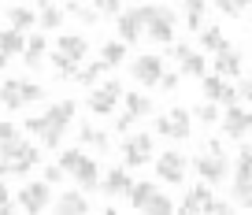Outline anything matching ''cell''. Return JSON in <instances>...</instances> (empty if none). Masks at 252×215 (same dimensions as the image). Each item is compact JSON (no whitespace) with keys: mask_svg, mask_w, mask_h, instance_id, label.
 <instances>
[{"mask_svg":"<svg viewBox=\"0 0 252 215\" xmlns=\"http://www.w3.org/2000/svg\"><path fill=\"white\" fill-rule=\"evenodd\" d=\"M167 119H171V141H186V137H193V112H189V108L174 104L171 112H167Z\"/></svg>","mask_w":252,"mask_h":215,"instance_id":"obj_15","label":"cell"},{"mask_svg":"<svg viewBox=\"0 0 252 215\" xmlns=\"http://www.w3.org/2000/svg\"><path fill=\"white\" fill-rule=\"evenodd\" d=\"M74 119H78V100H56V104H48V112H45V126L52 123V126L71 130Z\"/></svg>","mask_w":252,"mask_h":215,"instance_id":"obj_14","label":"cell"},{"mask_svg":"<svg viewBox=\"0 0 252 215\" xmlns=\"http://www.w3.org/2000/svg\"><path fill=\"white\" fill-rule=\"evenodd\" d=\"M186 171H189V159L182 156V152H163V156H156V178L167 185H182L186 182Z\"/></svg>","mask_w":252,"mask_h":215,"instance_id":"obj_7","label":"cell"},{"mask_svg":"<svg viewBox=\"0 0 252 215\" xmlns=\"http://www.w3.org/2000/svg\"><path fill=\"white\" fill-rule=\"evenodd\" d=\"M237 4H241V11H249V8H252V0H237Z\"/></svg>","mask_w":252,"mask_h":215,"instance_id":"obj_55","label":"cell"},{"mask_svg":"<svg viewBox=\"0 0 252 215\" xmlns=\"http://www.w3.org/2000/svg\"><path fill=\"white\" fill-rule=\"evenodd\" d=\"M0 108H4V112H19V108H26L19 78H4V82H0Z\"/></svg>","mask_w":252,"mask_h":215,"instance_id":"obj_18","label":"cell"},{"mask_svg":"<svg viewBox=\"0 0 252 215\" xmlns=\"http://www.w3.org/2000/svg\"><path fill=\"white\" fill-rule=\"evenodd\" d=\"M8 63H11V56H4V52H0V74L8 71Z\"/></svg>","mask_w":252,"mask_h":215,"instance_id":"obj_52","label":"cell"},{"mask_svg":"<svg viewBox=\"0 0 252 215\" xmlns=\"http://www.w3.org/2000/svg\"><path fill=\"white\" fill-rule=\"evenodd\" d=\"M41 178H45L48 185H63V182H67V171H63L60 163H45V171H41Z\"/></svg>","mask_w":252,"mask_h":215,"instance_id":"obj_39","label":"cell"},{"mask_svg":"<svg viewBox=\"0 0 252 215\" xmlns=\"http://www.w3.org/2000/svg\"><path fill=\"white\" fill-rule=\"evenodd\" d=\"M174 26H178L174 8L156 4V8H152V15H149V23H145V37H152L156 45H171V41H174Z\"/></svg>","mask_w":252,"mask_h":215,"instance_id":"obj_5","label":"cell"},{"mask_svg":"<svg viewBox=\"0 0 252 215\" xmlns=\"http://www.w3.org/2000/svg\"><path fill=\"white\" fill-rule=\"evenodd\" d=\"M0 200H11V193H8V185H4V178H0Z\"/></svg>","mask_w":252,"mask_h":215,"instance_id":"obj_53","label":"cell"},{"mask_svg":"<svg viewBox=\"0 0 252 215\" xmlns=\"http://www.w3.org/2000/svg\"><path fill=\"white\" fill-rule=\"evenodd\" d=\"M45 60H48V33L41 30V33H33V37H26L23 63H26V71H41V67H45Z\"/></svg>","mask_w":252,"mask_h":215,"instance_id":"obj_12","label":"cell"},{"mask_svg":"<svg viewBox=\"0 0 252 215\" xmlns=\"http://www.w3.org/2000/svg\"><path fill=\"white\" fill-rule=\"evenodd\" d=\"M230 41L222 37V30L219 26H204V30H200V48H204V52H219V48H226Z\"/></svg>","mask_w":252,"mask_h":215,"instance_id":"obj_32","label":"cell"},{"mask_svg":"<svg viewBox=\"0 0 252 215\" xmlns=\"http://www.w3.org/2000/svg\"><path fill=\"white\" fill-rule=\"evenodd\" d=\"M156 193V182H130V189H126V200H130V208L134 212H141L145 200Z\"/></svg>","mask_w":252,"mask_h":215,"instance_id":"obj_27","label":"cell"},{"mask_svg":"<svg viewBox=\"0 0 252 215\" xmlns=\"http://www.w3.org/2000/svg\"><path fill=\"white\" fill-rule=\"evenodd\" d=\"M204 152H212V156H226V141H222V137H208Z\"/></svg>","mask_w":252,"mask_h":215,"instance_id":"obj_47","label":"cell"},{"mask_svg":"<svg viewBox=\"0 0 252 215\" xmlns=\"http://www.w3.org/2000/svg\"><path fill=\"white\" fill-rule=\"evenodd\" d=\"M208 197H212V185H208V182H197V185H193V189L186 193V197H182L178 212H204Z\"/></svg>","mask_w":252,"mask_h":215,"instance_id":"obj_19","label":"cell"},{"mask_svg":"<svg viewBox=\"0 0 252 215\" xmlns=\"http://www.w3.org/2000/svg\"><path fill=\"white\" fill-rule=\"evenodd\" d=\"M249 11H252V8H249ZM249 23H252V15H249Z\"/></svg>","mask_w":252,"mask_h":215,"instance_id":"obj_57","label":"cell"},{"mask_svg":"<svg viewBox=\"0 0 252 215\" xmlns=\"http://www.w3.org/2000/svg\"><path fill=\"white\" fill-rule=\"evenodd\" d=\"M8 26L11 30H30V26H37V11L33 8H26V4H11L8 8Z\"/></svg>","mask_w":252,"mask_h":215,"instance_id":"obj_20","label":"cell"},{"mask_svg":"<svg viewBox=\"0 0 252 215\" xmlns=\"http://www.w3.org/2000/svg\"><path fill=\"white\" fill-rule=\"evenodd\" d=\"M241 67H245V56H241V48H234V45H226V48H219V52H212V71L215 74H222V78H241Z\"/></svg>","mask_w":252,"mask_h":215,"instance_id":"obj_8","label":"cell"},{"mask_svg":"<svg viewBox=\"0 0 252 215\" xmlns=\"http://www.w3.org/2000/svg\"><path fill=\"white\" fill-rule=\"evenodd\" d=\"M56 52H63V56L74 60V63H82V60L89 56V41L82 37V33H60V41H56Z\"/></svg>","mask_w":252,"mask_h":215,"instance_id":"obj_16","label":"cell"},{"mask_svg":"<svg viewBox=\"0 0 252 215\" xmlns=\"http://www.w3.org/2000/svg\"><path fill=\"white\" fill-rule=\"evenodd\" d=\"M15 197V204L23 208V212H30V215H37V212H48L52 208V185L41 178V182H26L19 193H11Z\"/></svg>","mask_w":252,"mask_h":215,"instance_id":"obj_4","label":"cell"},{"mask_svg":"<svg viewBox=\"0 0 252 215\" xmlns=\"http://www.w3.org/2000/svg\"><path fill=\"white\" fill-rule=\"evenodd\" d=\"M215 11H222L226 19H241V4L237 0H215Z\"/></svg>","mask_w":252,"mask_h":215,"instance_id":"obj_43","label":"cell"},{"mask_svg":"<svg viewBox=\"0 0 252 215\" xmlns=\"http://www.w3.org/2000/svg\"><path fill=\"white\" fill-rule=\"evenodd\" d=\"M130 182H134V175H130V167H108V175H100V189L104 197H126V189H130Z\"/></svg>","mask_w":252,"mask_h":215,"instance_id":"obj_13","label":"cell"},{"mask_svg":"<svg viewBox=\"0 0 252 215\" xmlns=\"http://www.w3.org/2000/svg\"><path fill=\"white\" fill-rule=\"evenodd\" d=\"M222 86H226V78H222V74H215V71H204V74H200V93H204V100H215V104H219Z\"/></svg>","mask_w":252,"mask_h":215,"instance_id":"obj_26","label":"cell"},{"mask_svg":"<svg viewBox=\"0 0 252 215\" xmlns=\"http://www.w3.org/2000/svg\"><path fill=\"white\" fill-rule=\"evenodd\" d=\"M134 115L130 112H123V115H115V134H130V130H134Z\"/></svg>","mask_w":252,"mask_h":215,"instance_id":"obj_45","label":"cell"},{"mask_svg":"<svg viewBox=\"0 0 252 215\" xmlns=\"http://www.w3.org/2000/svg\"><path fill=\"white\" fill-rule=\"evenodd\" d=\"M230 175H234V185H249V182H252V163H245V159H234Z\"/></svg>","mask_w":252,"mask_h":215,"instance_id":"obj_38","label":"cell"},{"mask_svg":"<svg viewBox=\"0 0 252 215\" xmlns=\"http://www.w3.org/2000/svg\"><path fill=\"white\" fill-rule=\"evenodd\" d=\"M237 96H241V100H252V74H245V78H241V86H237Z\"/></svg>","mask_w":252,"mask_h":215,"instance_id":"obj_49","label":"cell"},{"mask_svg":"<svg viewBox=\"0 0 252 215\" xmlns=\"http://www.w3.org/2000/svg\"><path fill=\"white\" fill-rule=\"evenodd\" d=\"M8 137H19V126L15 123H0V141H8Z\"/></svg>","mask_w":252,"mask_h":215,"instance_id":"obj_50","label":"cell"},{"mask_svg":"<svg viewBox=\"0 0 252 215\" xmlns=\"http://www.w3.org/2000/svg\"><path fill=\"white\" fill-rule=\"evenodd\" d=\"M182 8H186V26L193 33L204 30V11H208V0H182Z\"/></svg>","mask_w":252,"mask_h":215,"instance_id":"obj_23","label":"cell"},{"mask_svg":"<svg viewBox=\"0 0 252 215\" xmlns=\"http://www.w3.org/2000/svg\"><path fill=\"white\" fill-rule=\"evenodd\" d=\"M237 159H245V163H252V141H249V145H241V149H237Z\"/></svg>","mask_w":252,"mask_h":215,"instance_id":"obj_51","label":"cell"},{"mask_svg":"<svg viewBox=\"0 0 252 215\" xmlns=\"http://www.w3.org/2000/svg\"><path fill=\"white\" fill-rule=\"evenodd\" d=\"M45 63H52L56 71H60L63 82H74V78H78V67H82V63H74V60H67L63 52H56V48H48V60H45Z\"/></svg>","mask_w":252,"mask_h":215,"instance_id":"obj_24","label":"cell"},{"mask_svg":"<svg viewBox=\"0 0 252 215\" xmlns=\"http://www.w3.org/2000/svg\"><path fill=\"white\" fill-rule=\"evenodd\" d=\"M237 100H241V96H237V86H230V82H226V86H222V96H219V104L226 108V104H237Z\"/></svg>","mask_w":252,"mask_h":215,"instance_id":"obj_48","label":"cell"},{"mask_svg":"<svg viewBox=\"0 0 252 215\" xmlns=\"http://www.w3.org/2000/svg\"><path fill=\"white\" fill-rule=\"evenodd\" d=\"M45 4H52V0H37V8H45Z\"/></svg>","mask_w":252,"mask_h":215,"instance_id":"obj_56","label":"cell"},{"mask_svg":"<svg viewBox=\"0 0 252 215\" xmlns=\"http://www.w3.org/2000/svg\"><path fill=\"white\" fill-rule=\"evenodd\" d=\"M178 82H182V74H178V71H163L156 86L163 89V93H174V89H178Z\"/></svg>","mask_w":252,"mask_h":215,"instance_id":"obj_42","label":"cell"},{"mask_svg":"<svg viewBox=\"0 0 252 215\" xmlns=\"http://www.w3.org/2000/svg\"><path fill=\"white\" fill-rule=\"evenodd\" d=\"M234 200H222V197H208V204H204V212H212V215H230L234 212Z\"/></svg>","mask_w":252,"mask_h":215,"instance_id":"obj_40","label":"cell"},{"mask_svg":"<svg viewBox=\"0 0 252 215\" xmlns=\"http://www.w3.org/2000/svg\"><path fill=\"white\" fill-rule=\"evenodd\" d=\"M219 123H222V134H226L230 141H241V137H245V126H249V112L241 108V100H237V104H226V112L219 115Z\"/></svg>","mask_w":252,"mask_h":215,"instance_id":"obj_10","label":"cell"},{"mask_svg":"<svg viewBox=\"0 0 252 215\" xmlns=\"http://www.w3.org/2000/svg\"><path fill=\"white\" fill-rule=\"evenodd\" d=\"M63 19H67V15H63V8H56V4H45V8H37V26H41V30H60V26H63Z\"/></svg>","mask_w":252,"mask_h":215,"instance_id":"obj_29","label":"cell"},{"mask_svg":"<svg viewBox=\"0 0 252 215\" xmlns=\"http://www.w3.org/2000/svg\"><path fill=\"white\" fill-rule=\"evenodd\" d=\"M78 145H86V149H96V152H111L108 130L93 126V123H78Z\"/></svg>","mask_w":252,"mask_h":215,"instance_id":"obj_17","label":"cell"},{"mask_svg":"<svg viewBox=\"0 0 252 215\" xmlns=\"http://www.w3.org/2000/svg\"><path fill=\"white\" fill-rule=\"evenodd\" d=\"M152 8L156 4H141V8H130V11H119L115 15V30H119V41L123 45H137L145 37V23H149Z\"/></svg>","mask_w":252,"mask_h":215,"instance_id":"obj_3","label":"cell"},{"mask_svg":"<svg viewBox=\"0 0 252 215\" xmlns=\"http://www.w3.org/2000/svg\"><path fill=\"white\" fill-rule=\"evenodd\" d=\"M93 8L100 11V15H108V19H115L119 11H123V0H93Z\"/></svg>","mask_w":252,"mask_h":215,"instance_id":"obj_41","label":"cell"},{"mask_svg":"<svg viewBox=\"0 0 252 215\" xmlns=\"http://www.w3.org/2000/svg\"><path fill=\"white\" fill-rule=\"evenodd\" d=\"M193 171H197L200 182H208V185H222V182L230 178L226 156H212V152H200V156L193 159Z\"/></svg>","mask_w":252,"mask_h":215,"instance_id":"obj_6","label":"cell"},{"mask_svg":"<svg viewBox=\"0 0 252 215\" xmlns=\"http://www.w3.org/2000/svg\"><path fill=\"white\" fill-rule=\"evenodd\" d=\"M145 163H152V156H149V152H141V149H134L130 137H123V167L137 171V167H145Z\"/></svg>","mask_w":252,"mask_h":215,"instance_id":"obj_30","label":"cell"},{"mask_svg":"<svg viewBox=\"0 0 252 215\" xmlns=\"http://www.w3.org/2000/svg\"><path fill=\"white\" fill-rule=\"evenodd\" d=\"M141 212H149V215H171V212H174V200L167 197V193H159V189H156L149 200H145Z\"/></svg>","mask_w":252,"mask_h":215,"instance_id":"obj_34","label":"cell"},{"mask_svg":"<svg viewBox=\"0 0 252 215\" xmlns=\"http://www.w3.org/2000/svg\"><path fill=\"white\" fill-rule=\"evenodd\" d=\"M204 71H208V60H204V52H193V48H189L186 56L178 60V74H182V78H200Z\"/></svg>","mask_w":252,"mask_h":215,"instance_id":"obj_21","label":"cell"},{"mask_svg":"<svg viewBox=\"0 0 252 215\" xmlns=\"http://www.w3.org/2000/svg\"><path fill=\"white\" fill-rule=\"evenodd\" d=\"M219 104L215 100H204V104H197V108H193V119L197 123H204V126H215V123H219Z\"/></svg>","mask_w":252,"mask_h":215,"instance_id":"obj_35","label":"cell"},{"mask_svg":"<svg viewBox=\"0 0 252 215\" xmlns=\"http://www.w3.org/2000/svg\"><path fill=\"white\" fill-rule=\"evenodd\" d=\"M152 134L156 137H171V119H167V115H156V119H152Z\"/></svg>","mask_w":252,"mask_h":215,"instance_id":"obj_46","label":"cell"},{"mask_svg":"<svg viewBox=\"0 0 252 215\" xmlns=\"http://www.w3.org/2000/svg\"><path fill=\"white\" fill-rule=\"evenodd\" d=\"M104 74H108V63H100V60H96V63L78 67V78H74V82H78V86H89V89H93L96 82L104 78Z\"/></svg>","mask_w":252,"mask_h":215,"instance_id":"obj_31","label":"cell"},{"mask_svg":"<svg viewBox=\"0 0 252 215\" xmlns=\"http://www.w3.org/2000/svg\"><path fill=\"white\" fill-rule=\"evenodd\" d=\"M234 204L237 208H252V182L249 185H234Z\"/></svg>","mask_w":252,"mask_h":215,"instance_id":"obj_44","label":"cell"},{"mask_svg":"<svg viewBox=\"0 0 252 215\" xmlns=\"http://www.w3.org/2000/svg\"><path fill=\"white\" fill-rule=\"evenodd\" d=\"M89 197L74 185V189H67V193H60V197H52V212H60V215H86L89 212Z\"/></svg>","mask_w":252,"mask_h":215,"instance_id":"obj_11","label":"cell"},{"mask_svg":"<svg viewBox=\"0 0 252 215\" xmlns=\"http://www.w3.org/2000/svg\"><path fill=\"white\" fill-rule=\"evenodd\" d=\"M19 86H23V104H41L48 96V89L41 86V82H30V78H19Z\"/></svg>","mask_w":252,"mask_h":215,"instance_id":"obj_37","label":"cell"},{"mask_svg":"<svg viewBox=\"0 0 252 215\" xmlns=\"http://www.w3.org/2000/svg\"><path fill=\"white\" fill-rule=\"evenodd\" d=\"M23 48H26V33L23 30H11V26L0 30V52H4V56H23Z\"/></svg>","mask_w":252,"mask_h":215,"instance_id":"obj_22","label":"cell"},{"mask_svg":"<svg viewBox=\"0 0 252 215\" xmlns=\"http://www.w3.org/2000/svg\"><path fill=\"white\" fill-rule=\"evenodd\" d=\"M63 134H67V126H52V123H48V126L45 130H41V149H48V152H56V149H60V145H63Z\"/></svg>","mask_w":252,"mask_h":215,"instance_id":"obj_36","label":"cell"},{"mask_svg":"<svg viewBox=\"0 0 252 215\" xmlns=\"http://www.w3.org/2000/svg\"><path fill=\"white\" fill-rule=\"evenodd\" d=\"M163 71H167L163 56H156V52H145V56H137L134 63H130V74L137 78V86H156Z\"/></svg>","mask_w":252,"mask_h":215,"instance_id":"obj_9","label":"cell"},{"mask_svg":"<svg viewBox=\"0 0 252 215\" xmlns=\"http://www.w3.org/2000/svg\"><path fill=\"white\" fill-rule=\"evenodd\" d=\"M56 163L67 171V178H74V185H78L82 193L100 189V159L96 156H89V152H82V149H63Z\"/></svg>","mask_w":252,"mask_h":215,"instance_id":"obj_1","label":"cell"},{"mask_svg":"<svg viewBox=\"0 0 252 215\" xmlns=\"http://www.w3.org/2000/svg\"><path fill=\"white\" fill-rule=\"evenodd\" d=\"M63 15H74L82 26H96V23H100V11H96V8H86V4H78V0H67Z\"/></svg>","mask_w":252,"mask_h":215,"instance_id":"obj_28","label":"cell"},{"mask_svg":"<svg viewBox=\"0 0 252 215\" xmlns=\"http://www.w3.org/2000/svg\"><path fill=\"white\" fill-rule=\"evenodd\" d=\"M123 60H126V45H123V41H108V45H100V63H108V71L119 67Z\"/></svg>","mask_w":252,"mask_h":215,"instance_id":"obj_33","label":"cell"},{"mask_svg":"<svg viewBox=\"0 0 252 215\" xmlns=\"http://www.w3.org/2000/svg\"><path fill=\"white\" fill-rule=\"evenodd\" d=\"M123 82L119 78H108L104 86H93V93L86 96V108L96 115V119H111L115 115V108H119V100H123Z\"/></svg>","mask_w":252,"mask_h":215,"instance_id":"obj_2","label":"cell"},{"mask_svg":"<svg viewBox=\"0 0 252 215\" xmlns=\"http://www.w3.org/2000/svg\"><path fill=\"white\" fill-rule=\"evenodd\" d=\"M245 137H252V112H249V126H245Z\"/></svg>","mask_w":252,"mask_h":215,"instance_id":"obj_54","label":"cell"},{"mask_svg":"<svg viewBox=\"0 0 252 215\" xmlns=\"http://www.w3.org/2000/svg\"><path fill=\"white\" fill-rule=\"evenodd\" d=\"M123 104H126V112L134 115V119H149L152 115V100L145 93H123Z\"/></svg>","mask_w":252,"mask_h":215,"instance_id":"obj_25","label":"cell"}]
</instances>
